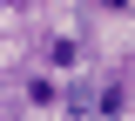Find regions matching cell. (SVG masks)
Segmentation results:
<instances>
[{"label":"cell","mask_w":135,"mask_h":121,"mask_svg":"<svg viewBox=\"0 0 135 121\" xmlns=\"http://www.w3.org/2000/svg\"><path fill=\"white\" fill-rule=\"evenodd\" d=\"M81 61H88V40H81V34H54V40H47V67L74 74Z\"/></svg>","instance_id":"cell-1"},{"label":"cell","mask_w":135,"mask_h":121,"mask_svg":"<svg viewBox=\"0 0 135 121\" xmlns=\"http://www.w3.org/2000/svg\"><path fill=\"white\" fill-rule=\"evenodd\" d=\"M122 108H128V81H101V94H95V114H108V121H122Z\"/></svg>","instance_id":"cell-2"},{"label":"cell","mask_w":135,"mask_h":121,"mask_svg":"<svg viewBox=\"0 0 135 121\" xmlns=\"http://www.w3.org/2000/svg\"><path fill=\"white\" fill-rule=\"evenodd\" d=\"M27 101H34V108H54L61 94H54V81H27Z\"/></svg>","instance_id":"cell-3"},{"label":"cell","mask_w":135,"mask_h":121,"mask_svg":"<svg viewBox=\"0 0 135 121\" xmlns=\"http://www.w3.org/2000/svg\"><path fill=\"white\" fill-rule=\"evenodd\" d=\"M95 7H101V14H128L135 0H95Z\"/></svg>","instance_id":"cell-4"},{"label":"cell","mask_w":135,"mask_h":121,"mask_svg":"<svg viewBox=\"0 0 135 121\" xmlns=\"http://www.w3.org/2000/svg\"><path fill=\"white\" fill-rule=\"evenodd\" d=\"M14 7H20V0H14Z\"/></svg>","instance_id":"cell-5"}]
</instances>
